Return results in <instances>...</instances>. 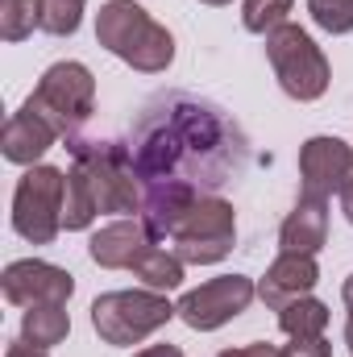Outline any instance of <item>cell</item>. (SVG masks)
<instances>
[{
	"instance_id": "1",
	"label": "cell",
	"mask_w": 353,
	"mask_h": 357,
	"mask_svg": "<svg viewBox=\"0 0 353 357\" xmlns=\"http://www.w3.org/2000/svg\"><path fill=\"white\" fill-rule=\"evenodd\" d=\"M129 150H133V167L146 191L187 187L200 195H216L250 162L241 129L216 104L183 96V91L158 96L146 104Z\"/></svg>"
},
{
	"instance_id": "2",
	"label": "cell",
	"mask_w": 353,
	"mask_h": 357,
	"mask_svg": "<svg viewBox=\"0 0 353 357\" xmlns=\"http://www.w3.org/2000/svg\"><path fill=\"white\" fill-rule=\"evenodd\" d=\"M96 42L142 75H163L175 63V38L133 0H104L96 13Z\"/></svg>"
},
{
	"instance_id": "3",
	"label": "cell",
	"mask_w": 353,
	"mask_h": 357,
	"mask_svg": "<svg viewBox=\"0 0 353 357\" xmlns=\"http://www.w3.org/2000/svg\"><path fill=\"white\" fill-rule=\"evenodd\" d=\"M75 167L84 171L91 187V199L100 216H142L146 208V187L133 167V150L125 142H67Z\"/></svg>"
},
{
	"instance_id": "4",
	"label": "cell",
	"mask_w": 353,
	"mask_h": 357,
	"mask_svg": "<svg viewBox=\"0 0 353 357\" xmlns=\"http://www.w3.org/2000/svg\"><path fill=\"white\" fill-rule=\"evenodd\" d=\"M175 303L163 291H108L91 303V328L104 345H142L175 320Z\"/></svg>"
},
{
	"instance_id": "5",
	"label": "cell",
	"mask_w": 353,
	"mask_h": 357,
	"mask_svg": "<svg viewBox=\"0 0 353 357\" xmlns=\"http://www.w3.org/2000/svg\"><path fill=\"white\" fill-rule=\"evenodd\" d=\"M266 59H270V71L278 79V88L287 91L291 100L299 104H312L329 91L333 79V67L324 59V50L312 42L308 29L299 25H278L274 33H266Z\"/></svg>"
},
{
	"instance_id": "6",
	"label": "cell",
	"mask_w": 353,
	"mask_h": 357,
	"mask_svg": "<svg viewBox=\"0 0 353 357\" xmlns=\"http://www.w3.org/2000/svg\"><path fill=\"white\" fill-rule=\"evenodd\" d=\"M25 104L38 116H46L59 137L75 142L96 108V75L84 63H54V67H46V75L38 79V88Z\"/></svg>"
},
{
	"instance_id": "7",
	"label": "cell",
	"mask_w": 353,
	"mask_h": 357,
	"mask_svg": "<svg viewBox=\"0 0 353 357\" xmlns=\"http://www.w3.org/2000/svg\"><path fill=\"white\" fill-rule=\"evenodd\" d=\"M171 250L187 266H212V262H225L237 245V212L225 195H200L183 220L171 233Z\"/></svg>"
},
{
	"instance_id": "8",
	"label": "cell",
	"mask_w": 353,
	"mask_h": 357,
	"mask_svg": "<svg viewBox=\"0 0 353 357\" xmlns=\"http://www.w3.org/2000/svg\"><path fill=\"white\" fill-rule=\"evenodd\" d=\"M63 199L67 171L59 167H29L13 191V229L29 245H50L63 233Z\"/></svg>"
},
{
	"instance_id": "9",
	"label": "cell",
	"mask_w": 353,
	"mask_h": 357,
	"mask_svg": "<svg viewBox=\"0 0 353 357\" xmlns=\"http://www.w3.org/2000/svg\"><path fill=\"white\" fill-rule=\"evenodd\" d=\"M254 295H258V282L254 278H246V274H220V278H208L195 291H187L175 303V312L187 328L212 333V328L237 320L254 303Z\"/></svg>"
},
{
	"instance_id": "10",
	"label": "cell",
	"mask_w": 353,
	"mask_h": 357,
	"mask_svg": "<svg viewBox=\"0 0 353 357\" xmlns=\"http://www.w3.org/2000/svg\"><path fill=\"white\" fill-rule=\"evenodd\" d=\"M353 175V146L341 137H308L299 150V195L303 199H329Z\"/></svg>"
},
{
	"instance_id": "11",
	"label": "cell",
	"mask_w": 353,
	"mask_h": 357,
	"mask_svg": "<svg viewBox=\"0 0 353 357\" xmlns=\"http://www.w3.org/2000/svg\"><path fill=\"white\" fill-rule=\"evenodd\" d=\"M0 287H4V299L13 307H42V303H67L75 295V278L63 266H50V262H38V258H21V262H8L0 274Z\"/></svg>"
},
{
	"instance_id": "12",
	"label": "cell",
	"mask_w": 353,
	"mask_h": 357,
	"mask_svg": "<svg viewBox=\"0 0 353 357\" xmlns=\"http://www.w3.org/2000/svg\"><path fill=\"white\" fill-rule=\"evenodd\" d=\"M154 245H158V237L146 225V216H121V220L104 225L100 233H91L88 254H91V262L104 270H133L137 258L146 250H154Z\"/></svg>"
},
{
	"instance_id": "13",
	"label": "cell",
	"mask_w": 353,
	"mask_h": 357,
	"mask_svg": "<svg viewBox=\"0 0 353 357\" xmlns=\"http://www.w3.org/2000/svg\"><path fill=\"white\" fill-rule=\"evenodd\" d=\"M316 282H320L316 258H308V254H278V258L266 266L262 282H258V299H262L270 312H283L287 303L312 295Z\"/></svg>"
},
{
	"instance_id": "14",
	"label": "cell",
	"mask_w": 353,
	"mask_h": 357,
	"mask_svg": "<svg viewBox=\"0 0 353 357\" xmlns=\"http://www.w3.org/2000/svg\"><path fill=\"white\" fill-rule=\"evenodd\" d=\"M54 142H59L54 125H50L46 116H38L29 104H21V108L8 116V125H4L0 150H4V158H8V162H17V167H33V162H38Z\"/></svg>"
},
{
	"instance_id": "15",
	"label": "cell",
	"mask_w": 353,
	"mask_h": 357,
	"mask_svg": "<svg viewBox=\"0 0 353 357\" xmlns=\"http://www.w3.org/2000/svg\"><path fill=\"white\" fill-rule=\"evenodd\" d=\"M329 241V199H303L287 212L283 229H278V250L283 254H308L316 258Z\"/></svg>"
},
{
	"instance_id": "16",
	"label": "cell",
	"mask_w": 353,
	"mask_h": 357,
	"mask_svg": "<svg viewBox=\"0 0 353 357\" xmlns=\"http://www.w3.org/2000/svg\"><path fill=\"white\" fill-rule=\"evenodd\" d=\"M71 333V316L67 303H42V307H25L21 316V341H29L33 349H54L63 345Z\"/></svg>"
},
{
	"instance_id": "17",
	"label": "cell",
	"mask_w": 353,
	"mask_h": 357,
	"mask_svg": "<svg viewBox=\"0 0 353 357\" xmlns=\"http://www.w3.org/2000/svg\"><path fill=\"white\" fill-rule=\"evenodd\" d=\"M278 328H283L291 341L324 337V328H329V307H324L320 299L303 295V299H295V303H287V307L278 312Z\"/></svg>"
},
{
	"instance_id": "18",
	"label": "cell",
	"mask_w": 353,
	"mask_h": 357,
	"mask_svg": "<svg viewBox=\"0 0 353 357\" xmlns=\"http://www.w3.org/2000/svg\"><path fill=\"white\" fill-rule=\"evenodd\" d=\"M183 258H179L175 250H167V245H154V250H146L142 258H137V266L133 274L150 287V291H175L183 287Z\"/></svg>"
},
{
	"instance_id": "19",
	"label": "cell",
	"mask_w": 353,
	"mask_h": 357,
	"mask_svg": "<svg viewBox=\"0 0 353 357\" xmlns=\"http://www.w3.org/2000/svg\"><path fill=\"white\" fill-rule=\"evenodd\" d=\"M100 216V208H96V199H91V187L84 171L71 162V171H67V199H63V229L67 233H84L91 229V220Z\"/></svg>"
},
{
	"instance_id": "20",
	"label": "cell",
	"mask_w": 353,
	"mask_h": 357,
	"mask_svg": "<svg viewBox=\"0 0 353 357\" xmlns=\"http://www.w3.org/2000/svg\"><path fill=\"white\" fill-rule=\"evenodd\" d=\"M88 0H38V29L50 38H71L84 21Z\"/></svg>"
},
{
	"instance_id": "21",
	"label": "cell",
	"mask_w": 353,
	"mask_h": 357,
	"mask_svg": "<svg viewBox=\"0 0 353 357\" xmlns=\"http://www.w3.org/2000/svg\"><path fill=\"white\" fill-rule=\"evenodd\" d=\"M291 8H295V0H246L241 4V25L250 29V33H274L278 25H287V17H291Z\"/></svg>"
},
{
	"instance_id": "22",
	"label": "cell",
	"mask_w": 353,
	"mask_h": 357,
	"mask_svg": "<svg viewBox=\"0 0 353 357\" xmlns=\"http://www.w3.org/2000/svg\"><path fill=\"white\" fill-rule=\"evenodd\" d=\"M38 29V0H0V38L25 42Z\"/></svg>"
},
{
	"instance_id": "23",
	"label": "cell",
	"mask_w": 353,
	"mask_h": 357,
	"mask_svg": "<svg viewBox=\"0 0 353 357\" xmlns=\"http://www.w3.org/2000/svg\"><path fill=\"white\" fill-rule=\"evenodd\" d=\"M308 13H312V21H316L324 33H333V38L353 33V0H308Z\"/></svg>"
},
{
	"instance_id": "24",
	"label": "cell",
	"mask_w": 353,
	"mask_h": 357,
	"mask_svg": "<svg viewBox=\"0 0 353 357\" xmlns=\"http://www.w3.org/2000/svg\"><path fill=\"white\" fill-rule=\"evenodd\" d=\"M283 357H333V345L324 337H312V341H291Z\"/></svg>"
},
{
	"instance_id": "25",
	"label": "cell",
	"mask_w": 353,
	"mask_h": 357,
	"mask_svg": "<svg viewBox=\"0 0 353 357\" xmlns=\"http://www.w3.org/2000/svg\"><path fill=\"white\" fill-rule=\"evenodd\" d=\"M4 357H50V349H33L29 341H17V345H8Z\"/></svg>"
},
{
	"instance_id": "26",
	"label": "cell",
	"mask_w": 353,
	"mask_h": 357,
	"mask_svg": "<svg viewBox=\"0 0 353 357\" xmlns=\"http://www.w3.org/2000/svg\"><path fill=\"white\" fill-rule=\"evenodd\" d=\"M133 357H183V349L179 345H150V349H142V354Z\"/></svg>"
},
{
	"instance_id": "27",
	"label": "cell",
	"mask_w": 353,
	"mask_h": 357,
	"mask_svg": "<svg viewBox=\"0 0 353 357\" xmlns=\"http://www.w3.org/2000/svg\"><path fill=\"white\" fill-rule=\"evenodd\" d=\"M246 349H250V357H283V349L270 345V341H254V345H246Z\"/></svg>"
},
{
	"instance_id": "28",
	"label": "cell",
	"mask_w": 353,
	"mask_h": 357,
	"mask_svg": "<svg viewBox=\"0 0 353 357\" xmlns=\"http://www.w3.org/2000/svg\"><path fill=\"white\" fill-rule=\"evenodd\" d=\"M341 212H345V220L353 225V175L345 178V187H341Z\"/></svg>"
},
{
	"instance_id": "29",
	"label": "cell",
	"mask_w": 353,
	"mask_h": 357,
	"mask_svg": "<svg viewBox=\"0 0 353 357\" xmlns=\"http://www.w3.org/2000/svg\"><path fill=\"white\" fill-rule=\"evenodd\" d=\"M341 299H345V307L353 312V274L345 278V287H341Z\"/></svg>"
},
{
	"instance_id": "30",
	"label": "cell",
	"mask_w": 353,
	"mask_h": 357,
	"mask_svg": "<svg viewBox=\"0 0 353 357\" xmlns=\"http://www.w3.org/2000/svg\"><path fill=\"white\" fill-rule=\"evenodd\" d=\"M345 345H350V357H353V312H350V320H345Z\"/></svg>"
},
{
	"instance_id": "31",
	"label": "cell",
	"mask_w": 353,
	"mask_h": 357,
	"mask_svg": "<svg viewBox=\"0 0 353 357\" xmlns=\"http://www.w3.org/2000/svg\"><path fill=\"white\" fill-rule=\"evenodd\" d=\"M216 357H250V349H225V354H216Z\"/></svg>"
},
{
	"instance_id": "32",
	"label": "cell",
	"mask_w": 353,
	"mask_h": 357,
	"mask_svg": "<svg viewBox=\"0 0 353 357\" xmlns=\"http://www.w3.org/2000/svg\"><path fill=\"white\" fill-rule=\"evenodd\" d=\"M200 4H208V8H225V4H233V0H200Z\"/></svg>"
}]
</instances>
